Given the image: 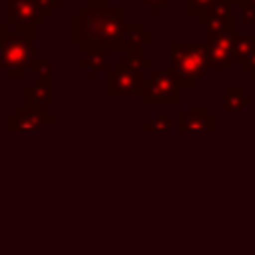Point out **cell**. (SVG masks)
I'll return each mask as SVG.
<instances>
[{
  "label": "cell",
  "mask_w": 255,
  "mask_h": 255,
  "mask_svg": "<svg viewBox=\"0 0 255 255\" xmlns=\"http://www.w3.org/2000/svg\"><path fill=\"white\" fill-rule=\"evenodd\" d=\"M229 44H231V52H233L235 60L241 62L249 54L253 44H255V32L253 34H237V32H233L229 36Z\"/></svg>",
  "instance_id": "2e32d148"
},
{
  "label": "cell",
  "mask_w": 255,
  "mask_h": 255,
  "mask_svg": "<svg viewBox=\"0 0 255 255\" xmlns=\"http://www.w3.org/2000/svg\"><path fill=\"white\" fill-rule=\"evenodd\" d=\"M253 106V98L245 94L241 86H225L223 88V110L227 114H241L245 108Z\"/></svg>",
  "instance_id": "4fadbf2b"
},
{
  "label": "cell",
  "mask_w": 255,
  "mask_h": 255,
  "mask_svg": "<svg viewBox=\"0 0 255 255\" xmlns=\"http://www.w3.org/2000/svg\"><path fill=\"white\" fill-rule=\"evenodd\" d=\"M30 72L36 74V78H42V80H52V64L48 60H34L32 66H30Z\"/></svg>",
  "instance_id": "ac0fdd59"
},
{
  "label": "cell",
  "mask_w": 255,
  "mask_h": 255,
  "mask_svg": "<svg viewBox=\"0 0 255 255\" xmlns=\"http://www.w3.org/2000/svg\"><path fill=\"white\" fill-rule=\"evenodd\" d=\"M205 38H213V36H229L235 32V18L231 10H225L221 14L211 16L205 24Z\"/></svg>",
  "instance_id": "5bb4252c"
},
{
  "label": "cell",
  "mask_w": 255,
  "mask_h": 255,
  "mask_svg": "<svg viewBox=\"0 0 255 255\" xmlns=\"http://www.w3.org/2000/svg\"><path fill=\"white\" fill-rule=\"evenodd\" d=\"M229 0H189L187 2V14L197 20V24H205L211 16L221 14L225 10H231Z\"/></svg>",
  "instance_id": "8fae6325"
},
{
  "label": "cell",
  "mask_w": 255,
  "mask_h": 255,
  "mask_svg": "<svg viewBox=\"0 0 255 255\" xmlns=\"http://www.w3.org/2000/svg\"><path fill=\"white\" fill-rule=\"evenodd\" d=\"M153 40L151 32H145L139 22H128L126 24V36H124V58L143 66L147 72L153 68V62L143 56V46Z\"/></svg>",
  "instance_id": "ba28073f"
},
{
  "label": "cell",
  "mask_w": 255,
  "mask_h": 255,
  "mask_svg": "<svg viewBox=\"0 0 255 255\" xmlns=\"http://www.w3.org/2000/svg\"><path fill=\"white\" fill-rule=\"evenodd\" d=\"M141 2H143V6H145V8H149V10H151V14L159 16V14H161V10H163L165 6H169V2H171V0H141Z\"/></svg>",
  "instance_id": "ffe728a7"
},
{
  "label": "cell",
  "mask_w": 255,
  "mask_h": 255,
  "mask_svg": "<svg viewBox=\"0 0 255 255\" xmlns=\"http://www.w3.org/2000/svg\"><path fill=\"white\" fill-rule=\"evenodd\" d=\"M145 68L133 64L126 58H118L112 68L106 70V96H137L141 94V86L145 80Z\"/></svg>",
  "instance_id": "277c9868"
},
{
  "label": "cell",
  "mask_w": 255,
  "mask_h": 255,
  "mask_svg": "<svg viewBox=\"0 0 255 255\" xmlns=\"http://www.w3.org/2000/svg\"><path fill=\"white\" fill-rule=\"evenodd\" d=\"M139 100L143 106H177L179 84L171 74V70L151 68L145 74Z\"/></svg>",
  "instance_id": "5b68a950"
},
{
  "label": "cell",
  "mask_w": 255,
  "mask_h": 255,
  "mask_svg": "<svg viewBox=\"0 0 255 255\" xmlns=\"http://www.w3.org/2000/svg\"><path fill=\"white\" fill-rule=\"evenodd\" d=\"M231 36V34H229ZM229 36H213V38H205L203 42H199V50L211 68H223V70H233L235 66V56L231 52V44H229Z\"/></svg>",
  "instance_id": "30bf717a"
},
{
  "label": "cell",
  "mask_w": 255,
  "mask_h": 255,
  "mask_svg": "<svg viewBox=\"0 0 255 255\" xmlns=\"http://www.w3.org/2000/svg\"><path fill=\"white\" fill-rule=\"evenodd\" d=\"M231 6H239V8H245V6H251L255 8V0H229Z\"/></svg>",
  "instance_id": "603a6c76"
},
{
  "label": "cell",
  "mask_w": 255,
  "mask_h": 255,
  "mask_svg": "<svg viewBox=\"0 0 255 255\" xmlns=\"http://www.w3.org/2000/svg\"><path fill=\"white\" fill-rule=\"evenodd\" d=\"M169 70L175 76L179 88H195L209 72V66L197 44L177 40L169 42Z\"/></svg>",
  "instance_id": "3957f363"
},
{
  "label": "cell",
  "mask_w": 255,
  "mask_h": 255,
  "mask_svg": "<svg viewBox=\"0 0 255 255\" xmlns=\"http://www.w3.org/2000/svg\"><path fill=\"white\" fill-rule=\"evenodd\" d=\"M34 60V30H14L4 34L0 42V68L10 80L24 78Z\"/></svg>",
  "instance_id": "7a4b0ae2"
},
{
  "label": "cell",
  "mask_w": 255,
  "mask_h": 255,
  "mask_svg": "<svg viewBox=\"0 0 255 255\" xmlns=\"http://www.w3.org/2000/svg\"><path fill=\"white\" fill-rule=\"evenodd\" d=\"M36 2H38V6H40L44 16H50L54 12V8H58L62 4V0H36Z\"/></svg>",
  "instance_id": "44dd1931"
},
{
  "label": "cell",
  "mask_w": 255,
  "mask_h": 255,
  "mask_svg": "<svg viewBox=\"0 0 255 255\" xmlns=\"http://www.w3.org/2000/svg\"><path fill=\"white\" fill-rule=\"evenodd\" d=\"M8 32V28H6V24H2L0 22V42H2V38H4V34Z\"/></svg>",
  "instance_id": "cb8c5ba5"
},
{
  "label": "cell",
  "mask_w": 255,
  "mask_h": 255,
  "mask_svg": "<svg viewBox=\"0 0 255 255\" xmlns=\"http://www.w3.org/2000/svg\"><path fill=\"white\" fill-rule=\"evenodd\" d=\"M106 54L108 52H102V50H90L86 58H82L78 62V68L88 72V76L92 80H96L100 76V72H106L108 70V60H106Z\"/></svg>",
  "instance_id": "9a60e30c"
},
{
  "label": "cell",
  "mask_w": 255,
  "mask_h": 255,
  "mask_svg": "<svg viewBox=\"0 0 255 255\" xmlns=\"http://www.w3.org/2000/svg\"><path fill=\"white\" fill-rule=\"evenodd\" d=\"M44 18L36 0H6V24H14L16 30H34Z\"/></svg>",
  "instance_id": "9c48e42d"
},
{
  "label": "cell",
  "mask_w": 255,
  "mask_h": 255,
  "mask_svg": "<svg viewBox=\"0 0 255 255\" xmlns=\"http://www.w3.org/2000/svg\"><path fill=\"white\" fill-rule=\"evenodd\" d=\"M52 122H54L52 114L44 112V108L32 106V104H16L14 110L6 116V131L8 133H38Z\"/></svg>",
  "instance_id": "8992f818"
},
{
  "label": "cell",
  "mask_w": 255,
  "mask_h": 255,
  "mask_svg": "<svg viewBox=\"0 0 255 255\" xmlns=\"http://www.w3.org/2000/svg\"><path fill=\"white\" fill-rule=\"evenodd\" d=\"M24 104H32V106H52L54 98H52V80H42L36 78L26 90H24Z\"/></svg>",
  "instance_id": "7c38bea8"
},
{
  "label": "cell",
  "mask_w": 255,
  "mask_h": 255,
  "mask_svg": "<svg viewBox=\"0 0 255 255\" xmlns=\"http://www.w3.org/2000/svg\"><path fill=\"white\" fill-rule=\"evenodd\" d=\"M179 133H215L217 118L207 110L205 104H189L183 114L177 116Z\"/></svg>",
  "instance_id": "52a82bcc"
},
{
  "label": "cell",
  "mask_w": 255,
  "mask_h": 255,
  "mask_svg": "<svg viewBox=\"0 0 255 255\" xmlns=\"http://www.w3.org/2000/svg\"><path fill=\"white\" fill-rule=\"evenodd\" d=\"M241 20L249 26H255V8H251V6L241 8Z\"/></svg>",
  "instance_id": "7402d4cb"
},
{
  "label": "cell",
  "mask_w": 255,
  "mask_h": 255,
  "mask_svg": "<svg viewBox=\"0 0 255 255\" xmlns=\"http://www.w3.org/2000/svg\"><path fill=\"white\" fill-rule=\"evenodd\" d=\"M126 8L106 0H90L70 16V40L80 52L124 50Z\"/></svg>",
  "instance_id": "6da1fadb"
},
{
  "label": "cell",
  "mask_w": 255,
  "mask_h": 255,
  "mask_svg": "<svg viewBox=\"0 0 255 255\" xmlns=\"http://www.w3.org/2000/svg\"><path fill=\"white\" fill-rule=\"evenodd\" d=\"M141 131L143 133H169L171 131V120L167 116L159 114L151 122H143L141 124Z\"/></svg>",
  "instance_id": "e0dca14e"
},
{
  "label": "cell",
  "mask_w": 255,
  "mask_h": 255,
  "mask_svg": "<svg viewBox=\"0 0 255 255\" xmlns=\"http://www.w3.org/2000/svg\"><path fill=\"white\" fill-rule=\"evenodd\" d=\"M241 66H243V70H245V72H249V74H251V78L255 80V44H253V48L249 50V54L241 60Z\"/></svg>",
  "instance_id": "d6986e66"
}]
</instances>
